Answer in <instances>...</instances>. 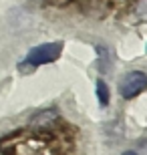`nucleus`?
I'll use <instances>...</instances> for the list:
<instances>
[{"label": "nucleus", "instance_id": "20e7f679", "mask_svg": "<svg viewBox=\"0 0 147 155\" xmlns=\"http://www.w3.org/2000/svg\"><path fill=\"white\" fill-rule=\"evenodd\" d=\"M123 155H139V153H137V151H125Z\"/></svg>", "mask_w": 147, "mask_h": 155}, {"label": "nucleus", "instance_id": "f03ea898", "mask_svg": "<svg viewBox=\"0 0 147 155\" xmlns=\"http://www.w3.org/2000/svg\"><path fill=\"white\" fill-rule=\"evenodd\" d=\"M147 87V75L143 73V71H131V73H127V75L121 79V83H119V93H121V97L123 99H133L137 97L139 93L145 91Z\"/></svg>", "mask_w": 147, "mask_h": 155}, {"label": "nucleus", "instance_id": "f257e3e1", "mask_svg": "<svg viewBox=\"0 0 147 155\" xmlns=\"http://www.w3.org/2000/svg\"><path fill=\"white\" fill-rule=\"evenodd\" d=\"M62 52V42H45V45L34 46L32 51L26 54L24 64L30 67H38V64H48L52 61H57Z\"/></svg>", "mask_w": 147, "mask_h": 155}, {"label": "nucleus", "instance_id": "7ed1b4c3", "mask_svg": "<svg viewBox=\"0 0 147 155\" xmlns=\"http://www.w3.org/2000/svg\"><path fill=\"white\" fill-rule=\"evenodd\" d=\"M97 99H99L101 107H107L111 101V93H109V87L105 81H97Z\"/></svg>", "mask_w": 147, "mask_h": 155}]
</instances>
